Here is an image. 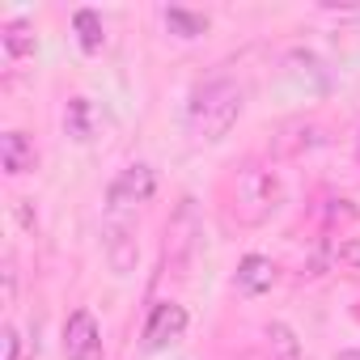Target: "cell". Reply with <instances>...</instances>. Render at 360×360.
<instances>
[{"mask_svg": "<svg viewBox=\"0 0 360 360\" xmlns=\"http://www.w3.org/2000/svg\"><path fill=\"white\" fill-rule=\"evenodd\" d=\"M246 110V94L233 77H212L204 81L191 102H187V127L200 136V140H225L233 131V123L242 119Z\"/></svg>", "mask_w": 360, "mask_h": 360, "instance_id": "cell-1", "label": "cell"}, {"mask_svg": "<svg viewBox=\"0 0 360 360\" xmlns=\"http://www.w3.org/2000/svg\"><path fill=\"white\" fill-rule=\"evenodd\" d=\"M284 187H280V174L263 161H246L238 165L233 183H229V208L242 225H267L280 212Z\"/></svg>", "mask_w": 360, "mask_h": 360, "instance_id": "cell-2", "label": "cell"}, {"mask_svg": "<svg viewBox=\"0 0 360 360\" xmlns=\"http://www.w3.org/2000/svg\"><path fill=\"white\" fill-rule=\"evenodd\" d=\"M157 195V169L148 161H131L123 165L115 178H110V187H106V208L110 212H131L140 204H148Z\"/></svg>", "mask_w": 360, "mask_h": 360, "instance_id": "cell-3", "label": "cell"}, {"mask_svg": "<svg viewBox=\"0 0 360 360\" xmlns=\"http://www.w3.org/2000/svg\"><path fill=\"white\" fill-rule=\"evenodd\" d=\"M200 238H204V229H200V217H195V200H183L178 212L169 217V229H165V263L178 276L191 267V259L200 250Z\"/></svg>", "mask_w": 360, "mask_h": 360, "instance_id": "cell-4", "label": "cell"}, {"mask_svg": "<svg viewBox=\"0 0 360 360\" xmlns=\"http://www.w3.org/2000/svg\"><path fill=\"white\" fill-rule=\"evenodd\" d=\"M102 246H106V259L119 276L136 271V259H140V242H136V221H127L123 212H110L106 225H102Z\"/></svg>", "mask_w": 360, "mask_h": 360, "instance_id": "cell-5", "label": "cell"}, {"mask_svg": "<svg viewBox=\"0 0 360 360\" xmlns=\"http://www.w3.org/2000/svg\"><path fill=\"white\" fill-rule=\"evenodd\" d=\"M183 335H187V309L178 305V301H157L153 314H148V322H144V347L148 352H165Z\"/></svg>", "mask_w": 360, "mask_h": 360, "instance_id": "cell-6", "label": "cell"}, {"mask_svg": "<svg viewBox=\"0 0 360 360\" xmlns=\"http://www.w3.org/2000/svg\"><path fill=\"white\" fill-rule=\"evenodd\" d=\"M64 360H102V330L89 309H72L64 322Z\"/></svg>", "mask_w": 360, "mask_h": 360, "instance_id": "cell-7", "label": "cell"}, {"mask_svg": "<svg viewBox=\"0 0 360 360\" xmlns=\"http://www.w3.org/2000/svg\"><path fill=\"white\" fill-rule=\"evenodd\" d=\"M102 123H106V115H102V106L94 98H68V106H64V131L77 144H89L102 131Z\"/></svg>", "mask_w": 360, "mask_h": 360, "instance_id": "cell-8", "label": "cell"}, {"mask_svg": "<svg viewBox=\"0 0 360 360\" xmlns=\"http://www.w3.org/2000/svg\"><path fill=\"white\" fill-rule=\"evenodd\" d=\"M0 165H5L9 178H22V174H30L39 165V153H34L26 131H5L0 136Z\"/></svg>", "mask_w": 360, "mask_h": 360, "instance_id": "cell-9", "label": "cell"}, {"mask_svg": "<svg viewBox=\"0 0 360 360\" xmlns=\"http://www.w3.org/2000/svg\"><path fill=\"white\" fill-rule=\"evenodd\" d=\"M318 144H326V127H318L314 119L284 123L280 136H276V148H280L284 157H301V153H309V148H318Z\"/></svg>", "mask_w": 360, "mask_h": 360, "instance_id": "cell-10", "label": "cell"}, {"mask_svg": "<svg viewBox=\"0 0 360 360\" xmlns=\"http://www.w3.org/2000/svg\"><path fill=\"white\" fill-rule=\"evenodd\" d=\"M233 284H238V292H246V297H263V292H271V284H276V263H271L267 255H246V259L238 263Z\"/></svg>", "mask_w": 360, "mask_h": 360, "instance_id": "cell-11", "label": "cell"}, {"mask_svg": "<svg viewBox=\"0 0 360 360\" xmlns=\"http://www.w3.org/2000/svg\"><path fill=\"white\" fill-rule=\"evenodd\" d=\"M161 22H165V30L178 34V39H204V34H208V18L195 13V9H183V5H169V9L161 13Z\"/></svg>", "mask_w": 360, "mask_h": 360, "instance_id": "cell-12", "label": "cell"}, {"mask_svg": "<svg viewBox=\"0 0 360 360\" xmlns=\"http://www.w3.org/2000/svg\"><path fill=\"white\" fill-rule=\"evenodd\" d=\"M267 343H271V360H314L288 322H271L267 326Z\"/></svg>", "mask_w": 360, "mask_h": 360, "instance_id": "cell-13", "label": "cell"}, {"mask_svg": "<svg viewBox=\"0 0 360 360\" xmlns=\"http://www.w3.org/2000/svg\"><path fill=\"white\" fill-rule=\"evenodd\" d=\"M72 26H77V43H81V51H102L106 30H102V18H98L94 9H77V13H72Z\"/></svg>", "mask_w": 360, "mask_h": 360, "instance_id": "cell-14", "label": "cell"}, {"mask_svg": "<svg viewBox=\"0 0 360 360\" xmlns=\"http://www.w3.org/2000/svg\"><path fill=\"white\" fill-rule=\"evenodd\" d=\"M0 43H5V60H9V64L34 56V34H30L26 22H9V26H5V39H0Z\"/></svg>", "mask_w": 360, "mask_h": 360, "instance_id": "cell-15", "label": "cell"}, {"mask_svg": "<svg viewBox=\"0 0 360 360\" xmlns=\"http://www.w3.org/2000/svg\"><path fill=\"white\" fill-rule=\"evenodd\" d=\"M0 360H22V330L18 326L0 330Z\"/></svg>", "mask_w": 360, "mask_h": 360, "instance_id": "cell-16", "label": "cell"}, {"mask_svg": "<svg viewBox=\"0 0 360 360\" xmlns=\"http://www.w3.org/2000/svg\"><path fill=\"white\" fill-rule=\"evenodd\" d=\"M343 267H352V271H360V238H343L335 250H330Z\"/></svg>", "mask_w": 360, "mask_h": 360, "instance_id": "cell-17", "label": "cell"}, {"mask_svg": "<svg viewBox=\"0 0 360 360\" xmlns=\"http://www.w3.org/2000/svg\"><path fill=\"white\" fill-rule=\"evenodd\" d=\"M18 301V267H13V259H5V305H13Z\"/></svg>", "mask_w": 360, "mask_h": 360, "instance_id": "cell-18", "label": "cell"}, {"mask_svg": "<svg viewBox=\"0 0 360 360\" xmlns=\"http://www.w3.org/2000/svg\"><path fill=\"white\" fill-rule=\"evenodd\" d=\"M352 153H356V161H360V123H356V136H352Z\"/></svg>", "mask_w": 360, "mask_h": 360, "instance_id": "cell-19", "label": "cell"}, {"mask_svg": "<svg viewBox=\"0 0 360 360\" xmlns=\"http://www.w3.org/2000/svg\"><path fill=\"white\" fill-rule=\"evenodd\" d=\"M339 360H360V347H352V352H343Z\"/></svg>", "mask_w": 360, "mask_h": 360, "instance_id": "cell-20", "label": "cell"}]
</instances>
